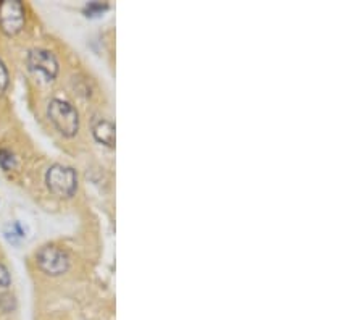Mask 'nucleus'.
Instances as JSON below:
<instances>
[{"instance_id": "5", "label": "nucleus", "mask_w": 363, "mask_h": 320, "mask_svg": "<svg viewBox=\"0 0 363 320\" xmlns=\"http://www.w3.org/2000/svg\"><path fill=\"white\" fill-rule=\"evenodd\" d=\"M28 66L32 71L42 73L49 81L55 79L60 71L57 57L50 50H45V49H32L28 53Z\"/></svg>"}, {"instance_id": "10", "label": "nucleus", "mask_w": 363, "mask_h": 320, "mask_svg": "<svg viewBox=\"0 0 363 320\" xmlns=\"http://www.w3.org/2000/svg\"><path fill=\"white\" fill-rule=\"evenodd\" d=\"M11 285V275L3 264H0V288H8Z\"/></svg>"}, {"instance_id": "2", "label": "nucleus", "mask_w": 363, "mask_h": 320, "mask_svg": "<svg viewBox=\"0 0 363 320\" xmlns=\"http://www.w3.org/2000/svg\"><path fill=\"white\" fill-rule=\"evenodd\" d=\"M45 185L57 197H71L78 191V173L63 163H53L45 173Z\"/></svg>"}, {"instance_id": "6", "label": "nucleus", "mask_w": 363, "mask_h": 320, "mask_svg": "<svg viewBox=\"0 0 363 320\" xmlns=\"http://www.w3.org/2000/svg\"><path fill=\"white\" fill-rule=\"evenodd\" d=\"M92 134L97 142L108 147H115V125L110 120H99L92 126Z\"/></svg>"}, {"instance_id": "7", "label": "nucleus", "mask_w": 363, "mask_h": 320, "mask_svg": "<svg viewBox=\"0 0 363 320\" xmlns=\"http://www.w3.org/2000/svg\"><path fill=\"white\" fill-rule=\"evenodd\" d=\"M15 165H16V159L13 155V152L8 151V149H0V167H2V170L8 172V170L15 168Z\"/></svg>"}, {"instance_id": "8", "label": "nucleus", "mask_w": 363, "mask_h": 320, "mask_svg": "<svg viewBox=\"0 0 363 320\" xmlns=\"http://www.w3.org/2000/svg\"><path fill=\"white\" fill-rule=\"evenodd\" d=\"M10 86V74H8V68L3 63V60L0 58V96H3Z\"/></svg>"}, {"instance_id": "4", "label": "nucleus", "mask_w": 363, "mask_h": 320, "mask_svg": "<svg viewBox=\"0 0 363 320\" xmlns=\"http://www.w3.org/2000/svg\"><path fill=\"white\" fill-rule=\"evenodd\" d=\"M24 19V5L21 2H0V31L5 36H16L23 29Z\"/></svg>"}, {"instance_id": "9", "label": "nucleus", "mask_w": 363, "mask_h": 320, "mask_svg": "<svg viewBox=\"0 0 363 320\" xmlns=\"http://www.w3.org/2000/svg\"><path fill=\"white\" fill-rule=\"evenodd\" d=\"M16 309V301L11 295H2L0 296V312L10 314Z\"/></svg>"}, {"instance_id": "1", "label": "nucleus", "mask_w": 363, "mask_h": 320, "mask_svg": "<svg viewBox=\"0 0 363 320\" xmlns=\"http://www.w3.org/2000/svg\"><path fill=\"white\" fill-rule=\"evenodd\" d=\"M47 117L57 131L65 138H73L79 131V113L70 102L52 99L47 105Z\"/></svg>"}, {"instance_id": "3", "label": "nucleus", "mask_w": 363, "mask_h": 320, "mask_svg": "<svg viewBox=\"0 0 363 320\" xmlns=\"http://www.w3.org/2000/svg\"><path fill=\"white\" fill-rule=\"evenodd\" d=\"M36 265L47 277H60L70 270L71 259L61 248L47 244L36 253Z\"/></svg>"}, {"instance_id": "11", "label": "nucleus", "mask_w": 363, "mask_h": 320, "mask_svg": "<svg viewBox=\"0 0 363 320\" xmlns=\"http://www.w3.org/2000/svg\"><path fill=\"white\" fill-rule=\"evenodd\" d=\"M107 10V5H100V3H89L86 6V13H87V16L91 15H102V11Z\"/></svg>"}]
</instances>
